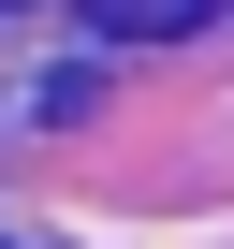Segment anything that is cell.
Segmentation results:
<instances>
[{
  "label": "cell",
  "mask_w": 234,
  "mask_h": 249,
  "mask_svg": "<svg viewBox=\"0 0 234 249\" xmlns=\"http://www.w3.org/2000/svg\"><path fill=\"white\" fill-rule=\"evenodd\" d=\"M219 0H88V30L102 44H176V30H205Z\"/></svg>",
  "instance_id": "6da1fadb"
}]
</instances>
